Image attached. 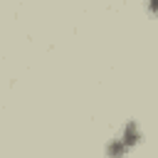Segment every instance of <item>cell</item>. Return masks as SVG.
I'll return each instance as SVG.
<instances>
[{"label":"cell","mask_w":158,"mask_h":158,"mask_svg":"<svg viewBox=\"0 0 158 158\" xmlns=\"http://www.w3.org/2000/svg\"><path fill=\"white\" fill-rule=\"evenodd\" d=\"M148 7H151V10H153V12H158V2H156V0H153V2H151V5H148Z\"/></svg>","instance_id":"2"},{"label":"cell","mask_w":158,"mask_h":158,"mask_svg":"<svg viewBox=\"0 0 158 158\" xmlns=\"http://www.w3.org/2000/svg\"><path fill=\"white\" fill-rule=\"evenodd\" d=\"M143 138V131L136 121H126L121 126V131L106 143V158H123L133 146H138Z\"/></svg>","instance_id":"1"}]
</instances>
